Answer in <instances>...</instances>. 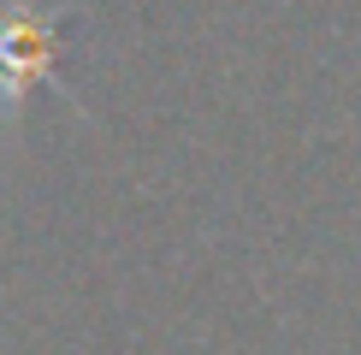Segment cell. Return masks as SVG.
<instances>
[{
    "instance_id": "1",
    "label": "cell",
    "mask_w": 361,
    "mask_h": 355,
    "mask_svg": "<svg viewBox=\"0 0 361 355\" xmlns=\"http://www.w3.org/2000/svg\"><path fill=\"white\" fill-rule=\"evenodd\" d=\"M66 6H0V113H18L36 89H59V59H66Z\"/></svg>"
}]
</instances>
